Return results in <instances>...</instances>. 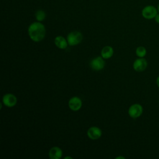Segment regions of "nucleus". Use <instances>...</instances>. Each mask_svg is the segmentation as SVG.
I'll return each instance as SVG.
<instances>
[{"label":"nucleus","mask_w":159,"mask_h":159,"mask_svg":"<svg viewBox=\"0 0 159 159\" xmlns=\"http://www.w3.org/2000/svg\"><path fill=\"white\" fill-rule=\"evenodd\" d=\"M45 27L40 22L32 23L28 28V34L30 38L34 42H40L45 35Z\"/></svg>","instance_id":"nucleus-1"},{"label":"nucleus","mask_w":159,"mask_h":159,"mask_svg":"<svg viewBox=\"0 0 159 159\" xmlns=\"http://www.w3.org/2000/svg\"><path fill=\"white\" fill-rule=\"evenodd\" d=\"M158 13L157 8L153 5L145 6L141 12L142 17L147 20L154 19Z\"/></svg>","instance_id":"nucleus-2"},{"label":"nucleus","mask_w":159,"mask_h":159,"mask_svg":"<svg viewBox=\"0 0 159 159\" xmlns=\"http://www.w3.org/2000/svg\"><path fill=\"white\" fill-rule=\"evenodd\" d=\"M83 40L82 34L77 30L72 31L67 36V42L70 46H73L80 43Z\"/></svg>","instance_id":"nucleus-3"},{"label":"nucleus","mask_w":159,"mask_h":159,"mask_svg":"<svg viewBox=\"0 0 159 159\" xmlns=\"http://www.w3.org/2000/svg\"><path fill=\"white\" fill-rule=\"evenodd\" d=\"M143 111L142 106L139 103H135L130 106L128 110V114L130 117L136 119L142 116Z\"/></svg>","instance_id":"nucleus-4"},{"label":"nucleus","mask_w":159,"mask_h":159,"mask_svg":"<svg viewBox=\"0 0 159 159\" xmlns=\"http://www.w3.org/2000/svg\"><path fill=\"white\" fill-rule=\"evenodd\" d=\"M148 66L147 60L145 58H139L133 63V68L137 72H142L146 70Z\"/></svg>","instance_id":"nucleus-5"},{"label":"nucleus","mask_w":159,"mask_h":159,"mask_svg":"<svg viewBox=\"0 0 159 159\" xmlns=\"http://www.w3.org/2000/svg\"><path fill=\"white\" fill-rule=\"evenodd\" d=\"M90 65L92 69L96 71H99L103 69L105 65V61L102 57H97L91 61Z\"/></svg>","instance_id":"nucleus-6"},{"label":"nucleus","mask_w":159,"mask_h":159,"mask_svg":"<svg viewBox=\"0 0 159 159\" xmlns=\"http://www.w3.org/2000/svg\"><path fill=\"white\" fill-rule=\"evenodd\" d=\"M2 102L7 107H13L16 104L17 98L12 94H6L2 98Z\"/></svg>","instance_id":"nucleus-7"},{"label":"nucleus","mask_w":159,"mask_h":159,"mask_svg":"<svg viewBox=\"0 0 159 159\" xmlns=\"http://www.w3.org/2000/svg\"><path fill=\"white\" fill-rule=\"evenodd\" d=\"M68 106L72 111H78L82 106L81 100L78 97H73L70 99L68 102Z\"/></svg>","instance_id":"nucleus-8"},{"label":"nucleus","mask_w":159,"mask_h":159,"mask_svg":"<svg viewBox=\"0 0 159 159\" xmlns=\"http://www.w3.org/2000/svg\"><path fill=\"white\" fill-rule=\"evenodd\" d=\"M87 134L91 139L96 140L101 136L102 132L101 129L97 127H91L88 130Z\"/></svg>","instance_id":"nucleus-9"},{"label":"nucleus","mask_w":159,"mask_h":159,"mask_svg":"<svg viewBox=\"0 0 159 159\" xmlns=\"http://www.w3.org/2000/svg\"><path fill=\"white\" fill-rule=\"evenodd\" d=\"M61 156L62 150L58 147H53L49 151V157L51 159H60Z\"/></svg>","instance_id":"nucleus-10"},{"label":"nucleus","mask_w":159,"mask_h":159,"mask_svg":"<svg viewBox=\"0 0 159 159\" xmlns=\"http://www.w3.org/2000/svg\"><path fill=\"white\" fill-rule=\"evenodd\" d=\"M55 43L57 47L61 49L66 48L68 45V42L62 36H57L55 39Z\"/></svg>","instance_id":"nucleus-11"},{"label":"nucleus","mask_w":159,"mask_h":159,"mask_svg":"<svg viewBox=\"0 0 159 159\" xmlns=\"http://www.w3.org/2000/svg\"><path fill=\"white\" fill-rule=\"evenodd\" d=\"M113 53V48L111 46H106L101 50V56L103 58L107 59L112 56Z\"/></svg>","instance_id":"nucleus-12"},{"label":"nucleus","mask_w":159,"mask_h":159,"mask_svg":"<svg viewBox=\"0 0 159 159\" xmlns=\"http://www.w3.org/2000/svg\"><path fill=\"white\" fill-rule=\"evenodd\" d=\"M147 49L143 46H139L135 50V54L139 58H144L147 55Z\"/></svg>","instance_id":"nucleus-13"},{"label":"nucleus","mask_w":159,"mask_h":159,"mask_svg":"<svg viewBox=\"0 0 159 159\" xmlns=\"http://www.w3.org/2000/svg\"><path fill=\"white\" fill-rule=\"evenodd\" d=\"M35 19H37V21L42 22L45 19L46 13L44 11H43L42 9H39V10L36 11V12L35 14Z\"/></svg>","instance_id":"nucleus-14"},{"label":"nucleus","mask_w":159,"mask_h":159,"mask_svg":"<svg viewBox=\"0 0 159 159\" xmlns=\"http://www.w3.org/2000/svg\"><path fill=\"white\" fill-rule=\"evenodd\" d=\"M154 20L155 21V22H157V24H159V13H158L157 14V16H155V17L154 18Z\"/></svg>","instance_id":"nucleus-15"},{"label":"nucleus","mask_w":159,"mask_h":159,"mask_svg":"<svg viewBox=\"0 0 159 159\" xmlns=\"http://www.w3.org/2000/svg\"><path fill=\"white\" fill-rule=\"evenodd\" d=\"M156 84H157V87L159 88V75L156 78Z\"/></svg>","instance_id":"nucleus-16"},{"label":"nucleus","mask_w":159,"mask_h":159,"mask_svg":"<svg viewBox=\"0 0 159 159\" xmlns=\"http://www.w3.org/2000/svg\"><path fill=\"white\" fill-rule=\"evenodd\" d=\"M117 158H122V159H125V157H117V158H116V159H117Z\"/></svg>","instance_id":"nucleus-17"},{"label":"nucleus","mask_w":159,"mask_h":159,"mask_svg":"<svg viewBox=\"0 0 159 159\" xmlns=\"http://www.w3.org/2000/svg\"><path fill=\"white\" fill-rule=\"evenodd\" d=\"M157 11H158V12L159 13V3H158V6H157Z\"/></svg>","instance_id":"nucleus-18"},{"label":"nucleus","mask_w":159,"mask_h":159,"mask_svg":"<svg viewBox=\"0 0 159 159\" xmlns=\"http://www.w3.org/2000/svg\"><path fill=\"white\" fill-rule=\"evenodd\" d=\"M65 158H72L71 157H65Z\"/></svg>","instance_id":"nucleus-19"}]
</instances>
